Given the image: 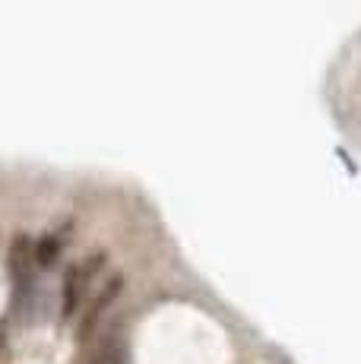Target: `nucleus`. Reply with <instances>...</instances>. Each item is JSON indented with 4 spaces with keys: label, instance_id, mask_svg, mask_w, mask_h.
Instances as JSON below:
<instances>
[{
    "label": "nucleus",
    "instance_id": "nucleus-3",
    "mask_svg": "<svg viewBox=\"0 0 361 364\" xmlns=\"http://www.w3.org/2000/svg\"><path fill=\"white\" fill-rule=\"evenodd\" d=\"M64 247H67V241L58 232H45L41 237L32 241V263H36L38 269H51V266H58Z\"/></svg>",
    "mask_w": 361,
    "mask_h": 364
},
{
    "label": "nucleus",
    "instance_id": "nucleus-2",
    "mask_svg": "<svg viewBox=\"0 0 361 364\" xmlns=\"http://www.w3.org/2000/svg\"><path fill=\"white\" fill-rule=\"evenodd\" d=\"M121 291H124V276H121V272H114V276H108V282L102 285L99 295L89 301L86 314H82L80 330H76V342H80V346H86V342L92 339L95 333H99L102 320H105V314L111 311V304L121 298Z\"/></svg>",
    "mask_w": 361,
    "mask_h": 364
},
{
    "label": "nucleus",
    "instance_id": "nucleus-1",
    "mask_svg": "<svg viewBox=\"0 0 361 364\" xmlns=\"http://www.w3.org/2000/svg\"><path fill=\"white\" fill-rule=\"evenodd\" d=\"M108 266V254L105 250H92L89 257H82L80 263H73L70 269L64 272V282H60V320H73L80 314V307L86 304L89 285L95 282L102 269Z\"/></svg>",
    "mask_w": 361,
    "mask_h": 364
}]
</instances>
